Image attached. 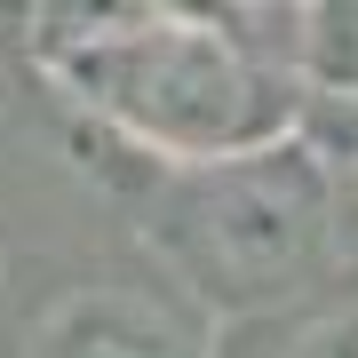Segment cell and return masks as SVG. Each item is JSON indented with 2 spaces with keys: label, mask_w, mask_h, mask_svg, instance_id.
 <instances>
[{
  "label": "cell",
  "mask_w": 358,
  "mask_h": 358,
  "mask_svg": "<svg viewBox=\"0 0 358 358\" xmlns=\"http://www.w3.org/2000/svg\"><path fill=\"white\" fill-rule=\"evenodd\" d=\"M24 358H215V343L167 294L128 279H88L64 287L48 310H32Z\"/></svg>",
  "instance_id": "3"
},
{
  "label": "cell",
  "mask_w": 358,
  "mask_h": 358,
  "mask_svg": "<svg viewBox=\"0 0 358 358\" xmlns=\"http://www.w3.org/2000/svg\"><path fill=\"white\" fill-rule=\"evenodd\" d=\"M294 80H303V88L358 96V0H350V8H303V40H294Z\"/></svg>",
  "instance_id": "4"
},
{
  "label": "cell",
  "mask_w": 358,
  "mask_h": 358,
  "mask_svg": "<svg viewBox=\"0 0 358 358\" xmlns=\"http://www.w3.org/2000/svg\"><path fill=\"white\" fill-rule=\"evenodd\" d=\"M24 56L96 128L159 167H215L294 136L303 80L263 16L199 8H32Z\"/></svg>",
  "instance_id": "1"
},
{
  "label": "cell",
  "mask_w": 358,
  "mask_h": 358,
  "mask_svg": "<svg viewBox=\"0 0 358 358\" xmlns=\"http://www.w3.org/2000/svg\"><path fill=\"white\" fill-rule=\"evenodd\" d=\"M358 239V183H350V215H343V247Z\"/></svg>",
  "instance_id": "6"
},
{
  "label": "cell",
  "mask_w": 358,
  "mask_h": 358,
  "mask_svg": "<svg viewBox=\"0 0 358 358\" xmlns=\"http://www.w3.org/2000/svg\"><path fill=\"white\" fill-rule=\"evenodd\" d=\"M271 358H358V303L319 310V319L287 327L279 343H271Z\"/></svg>",
  "instance_id": "5"
},
{
  "label": "cell",
  "mask_w": 358,
  "mask_h": 358,
  "mask_svg": "<svg viewBox=\"0 0 358 358\" xmlns=\"http://www.w3.org/2000/svg\"><path fill=\"white\" fill-rule=\"evenodd\" d=\"M159 255L223 319H271L310 294L343 255V199L294 143L215 167H167L159 183Z\"/></svg>",
  "instance_id": "2"
}]
</instances>
